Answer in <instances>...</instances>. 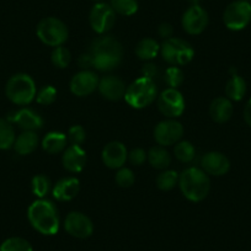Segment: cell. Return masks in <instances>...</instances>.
Returning <instances> with one entry per match:
<instances>
[{"label": "cell", "instance_id": "6da1fadb", "mask_svg": "<svg viewBox=\"0 0 251 251\" xmlns=\"http://www.w3.org/2000/svg\"><path fill=\"white\" fill-rule=\"evenodd\" d=\"M31 226L43 235H54L59 230V216L54 204L45 199L33 202L27 211Z\"/></svg>", "mask_w": 251, "mask_h": 251}, {"label": "cell", "instance_id": "7a4b0ae2", "mask_svg": "<svg viewBox=\"0 0 251 251\" xmlns=\"http://www.w3.org/2000/svg\"><path fill=\"white\" fill-rule=\"evenodd\" d=\"M178 186L183 196L192 202H201L208 196L211 180L200 168H187L178 175Z\"/></svg>", "mask_w": 251, "mask_h": 251}, {"label": "cell", "instance_id": "3957f363", "mask_svg": "<svg viewBox=\"0 0 251 251\" xmlns=\"http://www.w3.org/2000/svg\"><path fill=\"white\" fill-rule=\"evenodd\" d=\"M6 96L11 102L16 105H28L33 99H36L37 88L35 80L28 74H15L6 83Z\"/></svg>", "mask_w": 251, "mask_h": 251}, {"label": "cell", "instance_id": "277c9868", "mask_svg": "<svg viewBox=\"0 0 251 251\" xmlns=\"http://www.w3.org/2000/svg\"><path fill=\"white\" fill-rule=\"evenodd\" d=\"M156 85L154 80L141 76L127 88L126 102L133 108H144L151 105L156 98Z\"/></svg>", "mask_w": 251, "mask_h": 251}, {"label": "cell", "instance_id": "5b68a950", "mask_svg": "<svg viewBox=\"0 0 251 251\" xmlns=\"http://www.w3.org/2000/svg\"><path fill=\"white\" fill-rule=\"evenodd\" d=\"M161 57L171 66H185L192 60L195 50L192 46L185 40L177 37H170L160 46Z\"/></svg>", "mask_w": 251, "mask_h": 251}, {"label": "cell", "instance_id": "8992f818", "mask_svg": "<svg viewBox=\"0 0 251 251\" xmlns=\"http://www.w3.org/2000/svg\"><path fill=\"white\" fill-rule=\"evenodd\" d=\"M36 32H37V37L45 45L50 46V47L63 46V43L68 40L69 35L66 24L53 16L42 19L38 23Z\"/></svg>", "mask_w": 251, "mask_h": 251}, {"label": "cell", "instance_id": "52a82bcc", "mask_svg": "<svg viewBox=\"0 0 251 251\" xmlns=\"http://www.w3.org/2000/svg\"><path fill=\"white\" fill-rule=\"evenodd\" d=\"M223 21L231 31L245 28L251 21V4L248 0H236L230 3L224 10Z\"/></svg>", "mask_w": 251, "mask_h": 251}, {"label": "cell", "instance_id": "ba28073f", "mask_svg": "<svg viewBox=\"0 0 251 251\" xmlns=\"http://www.w3.org/2000/svg\"><path fill=\"white\" fill-rule=\"evenodd\" d=\"M90 26L95 32L103 35L113 27L116 23V13L110 4L96 3L89 15Z\"/></svg>", "mask_w": 251, "mask_h": 251}, {"label": "cell", "instance_id": "9c48e42d", "mask_svg": "<svg viewBox=\"0 0 251 251\" xmlns=\"http://www.w3.org/2000/svg\"><path fill=\"white\" fill-rule=\"evenodd\" d=\"M158 108L168 118L180 117L185 111V99L177 89L168 88L159 95Z\"/></svg>", "mask_w": 251, "mask_h": 251}, {"label": "cell", "instance_id": "30bf717a", "mask_svg": "<svg viewBox=\"0 0 251 251\" xmlns=\"http://www.w3.org/2000/svg\"><path fill=\"white\" fill-rule=\"evenodd\" d=\"M183 136V127L180 122L169 118L161 121L154 129V139L159 146L168 147L176 144L181 141Z\"/></svg>", "mask_w": 251, "mask_h": 251}, {"label": "cell", "instance_id": "8fae6325", "mask_svg": "<svg viewBox=\"0 0 251 251\" xmlns=\"http://www.w3.org/2000/svg\"><path fill=\"white\" fill-rule=\"evenodd\" d=\"M209 18L207 11L200 5H191L183 13L182 28L188 35H200L208 26Z\"/></svg>", "mask_w": 251, "mask_h": 251}, {"label": "cell", "instance_id": "7c38bea8", "mask_svg": "<svg viewBox=\"0 0 251 251\" xmlns=\"http://www.w3.org/2000/svg\"><path fill=\"white\" fill-rule=\"evenodd\" d=\"M64 229L74 238L86 239L93 234L94 224L91 219L81 212H71L64 221Z\"/></svg>", "mask_w": 251, "mask_h": 251}, {"label": "cell", "instance_id": "4fadbf2b", "mask_svg": "<svg viewBox=\"0 0 251 251\" xmlns=\"http://www.w3.org/2000/svg\"><path fill=\"white\" fill-rule=\"evenodd\" d=\"M99 85V78L96 73L88 71H81L76 73L71 80V91L75 96L84 98L96 90Z\"/></svg>", "mask_w": 251, "mask_h": 251}, {"label": "cell", "instance_id": "5bb4252c", "mask_svg": "<svg viewBox=\"0 0 251 251\" xmlns=\"http://www.w3.org/2000/svg\"><path fill=\"white\" fill-rule=\"evenodd\" d=\"M103 164L110 169H121L128 159V151L121 142H110L106 144L101 153Z\"/></svg>", "mask_w": 251, "mask_h": 251}, {"label": "cell", "instance_id": "9a60e30c", "mask_svg": "<svg viewBox=\"0 0 251 251\" xmlns=\"http://www.w3.org/2000/svg\"><path fill=\"white\" fill-rule=\"evenodd\" d=\"M202 170L213 176L226 175L230 169V161L219 151H209L204 154L201 160Z\"/></svg>", "mask_w": 251, "mask_h": 251}, {"label": "cell", "instance_id": "2e32d148", "mask_svg": "<svg viewBox=\"0 0 251 251\" xmlns=\"http://www.w3.org/2000/svg\"><path fill=\"white\" fill-rule=\"evenodd\" d=\"M62 164L69 173H80L86 164V153L81 146L71 144L63 151Z\"/></svg>", "mask_w": 251, "mask_h": 251}, {"label": "cell", "instance_id": "e0dca14e", "mask_svg": "<svg viewBox=\"0 0 251 251\" xmlns=\"http://www.w3.org/2000/svg\"><path fill=\"white\" fill-rule=\"evenodd\" d=\"M99 91L105 99L111 101H117L125 98L126 85L120 78L115 75H106L99 80Z\"/></svg>", "mask_w": 251, "mask_h": 251}, {"label": "cell", "instance_id": "ac0fdd59", "mask_svg": "<svg viewBox=\"0 0 251 251\" xmlns=\"http://www.w3.org/2000/svg\"><path fill=\"white\" fill-rule=\"evenodd\" d=\"M9 121H13L14 123L20 127L24 131H37L42 128L43 120L37 112H35L31 108H21L18 112L14 113L11 117H9Z\"/></svg>", "mask_w": 251, "mask_h": 251}, {"label": "cell", "instance_id": "d6986e66", "mask_svg": "<svg viewBox=\"0 0 251 251\" xmlns=\"http://www.w3.org/2000/svg\"><path fill=\"white\" fill-rule=\"evenodd\" d=\"M79 190H80V182H79L78 178L64 177L57 181V183L53 186L52 194L55 200L66 202L76 197V195L79 194Z\"/></svg>", "mask_w": 251, "mask_h": 251}, {"label": "cell", "instance_id": "ffe728a7", "mask_svg": "<svg viewBox=\"0 0 251 251\" xmlns=\"http://www.w3.org/2000/svg\"><path fill=\"white\" fill-rule=\"evenodd\" d=\"M90 54L115 55L122 58V45L112 36H101L91 43Z\"/></svg>", "mask_w": 251, "mask_h": 251}, {"label": "cell", "instance_id": "44dd1931", "mask_svg": "<svg viewBox=\"0 0 251 251\" xmlns=\"http://www.w3.org/2000/svg\"><path fill=\"white\" fill-rule=\"evenodd\" d=\"M233 112V103L228 98H224V96L214 99L209 106V115L212 120L217 123H226V121L230 120Z\"/></svg>", "mask_w": 251, "mask_h": 251}, {"label": "cell", "instance_id": "7402d4cb", "mask_svg": "<svg viewBox=\"0 0 251 251\" xmlns=\"http://www.w3.org/2000/svg\"><path fill=\"white\" fill-rule=\"evenodd\" d=\"M38 146V136L33 131H25L15 139L14 149L20 155H28L33 153Z\"/></svg>", "mask_w": 251, "mask_h": 251}, {"label": "cell", "instance_id": "603a6c76", "mask_svg": "<svg viewBox=\"0 0 251 251\" xmlns=\"http://www.w3.org/2000/svg\"><path fill=\"white\" fill-rule=\"evenodd\" d=\"M68 143V137L60 132H50L45 136L42 141L43 151L48 154H58L64 151Z\"/></svg>", "mask_w": 251, "mask_h": 251}, {"label": "cell", "instance_id": "cb8c5ba5", "mask_svg": "<svg viewBox=\"0 0 251 251\" xmlns=\"http://www.w3.org/2000/svg\"><path fill=\"white\" fill-rule=\"evenodd\" d=\"M147 159H148L149 164L153 168L159 169V170H164L168 168L171 163V156L169 151H166L165 147L163 146H154L149 149L147 153Z\"/></svg>", "mask_w": 251, "mask_h": 251}, {"label": "cell", "instance_id": "d4e9b609", "mask_svg": "<svg viewBox=\"0 0 251 251\" xmlns=\"http://www.w3.org/2000/svg\"><path fill=\"white\" fill-rule=\"evenodd\" d=\"M248 86L244 78L239 75H233L226 85V95L230 101H240L245 96Z\"/></svg>", "mask_w": 251, "mask_h": 251}, {"label": "cell", "instance_id": "484cf974", "mask_svg": "<svg viewBox=\"0 0 251 251\" xmlns=\"http://www.w3.org/2000/svg\"><path fill=\"white\" fill-rule=\"evenodd\" d=\"M160 52V46L154 38L146 37L136 46V54L142 60H151Z\"/></svg>", "mask_w": 251, "mask_h": 251}, {"label": "cell", "instance_id": "4316f807", "mask_svg": "<svg viewBox=\"0 0 251 251\" xmlns=\"http://www.w3.org/2000/svg\"><path fill=\"white\" fill-rule=\"evenodd\" d=\"M90 54V53H89ZM91 57V67L100 72H108L117 68L120 66L121 57L115 55H103V54H90Z\"/></svg>", "mask_w": 251, "mask_h": 251}, {"label": "cell", "instance_id": "83f0119b", "mask_svg": "<svg viewBox=\"0 0 251 251\" xmlns=\"http://www.w3.org/2000/svg\"><path fill=\"white\" fill-rule=\"evenodd\" d=\"M15 131L9 120H0V149H5L14 147L15 143Z\"/></svg>", "mask_w": 251, "mask_h": 251}, {"label": "cell", "instance_id": "f1b7e54d", "mask_svg": "<svg viewBox=\"0 0 251 251\" xmlns=\"http://www.w3.org/2000/svg\"><path fill=\"white\" fill-rule=\"evenodd\" d=\"M174 154H175L176 159L180 160L181 163H191L196 156V149L191 142L181 141L175 144Z\"/></svg>", "mask_w": 251, "mask_h": 251}, {"label": "cell", "instance_id": "f546056e", "mask_svg": "<svg viewBox=\"0 0 251 251\" xmlns=\"http://www.w3.org/2000/svg\"><path fill=\"white\" fill-rule=\"evenodd\" d=\"M110 5L116 14L123 16H131L138 10L137 0H110Z\"/></svg>", "mask_w": 251, "mask_h": 251}, {"label": "cell", "instance_id": "4dcf8cb0", "mask_svg": "<svg viewBox=\"0 0 251 251\" xmlns=\"http://www.w3.org/2000/svg\"><path fill=\"white\" fill-rule=\"evenodd\" d=\"M178 182V174L174 170H165L156 177V186L161 191H170Z\"/></svg>", "mask_w": 251, "mask_h": 251}, {"label": "cell", "instance_id": "1f68e13d", "mask_svg": "<svg viewBox=\"0 0 251 251\" xmlns=\"http://www.w3.org/2000/svg\"><path fill=\"white\" fill-rule=\"evenodd\" d=\"M50 60H52L53 66L57 67V68H67L72 60L71 52L66 47L58 46V47H54V50H53L52 54H50Z\"/></svg>", "mask_w": 251, "mask_h": 251}, {"label": "cell", "instance_id": "d6a6232c", "mask_svg": "<svg viewBox=\"0 0 251 251\" xmlns=\"http://www.w3.org/2000/svg\"><path fill=\"white\" fill-rule=\"evenodd\" d=\"M0 251H33L32 246L23 238H9L0 245Z\"/></svg>", "mask_w": 251, "mask_h": 251}, {"label": "cell", "instance_id": "836d02e7", "mask_svg": "<svg viewBox=\"0 0 251 251\" xmlns=\"http://www.w3.org/2000/svg\"><path fill=\"white\" fill-rule=\"evenodd\" d=\"M32 192L35 196H37L38 199H45L46 195L48 194L50 188V181L47 176L45 175H36L32 178Z\"/></svg>", "mask_w": 251, "mask_h": 251}, {"label": "cell", "instance_id": "e575fe53", "mask_svg": "<svg viewBox=\"0 0 251 251\" xmlns=\"http://www.w3.org/2000/svg\"><path fill=\"white\" fill-rule=\"evenodd\" d=\"M164 80L168 84L169 88L171 89H177L178 86L182 84L183 81V73L178 67H170L165 71V76H164Z\"/></svg>", "mask_w": 251, "mask_h": 251}, {"label": "cell", "instance_id": "d590c367", "mask_svg": "<svg viewBox=\"0 0 251 251\" xmlns=\"http://www.w3.org/2000/svg\"><path fill=\"white\" fill-rule=\"evenodd\" d=\"M55 99H57V90L52 85L42 86L36 94V101L43 106L50 105V103L54 102Z\"/></svg>", "mask_w": 251, "mask_h": 251}, {"label": "cell", "instance_id": "8d00e7d4", "mask_svg": "<svg viewBox=\"0 0 251 251\" xmlns=\"http://www.w3.org/2000/svg\"><path fill=\"white\" fill-rule=\"evenodd\" d=\"M116 183H117L120 187L123 188H127V187H131L132 185L136 181V176H134L133 171L128 168H121L118 169L117 174H116Z\"/></svg>", "mask_w": 251, "mask_h": 251}, {"label": "cell", "instance_id": "74e56055", "mask_svg": "<svg viewBox=\"0 0 251 251\" xmlns=\"http://www.w3.org/2000/svg\"><path fill=\"white\" fill-rule=\"evenodd\" d=\"M86 139V132L81 126H73L68 132V141L75 146H81Z\"/></svg>", "mask_w": 251, "mask_h": 251}, {"label": "cell", "instance_id": "f35d334b", "mask_svg": "<svg viewBox=\"0 0 251 251\" xmlns=\"http://www.w3.org/2000/svg\"><path fill=\"white\" fill-rule=\"evenodd\" d=\"M128 159L133 165H143L144 161L147 160V153L144 149L142 148H134L132 149L131 153L128 154Z\"/></svg>", "mask_w": 251, "mask_h": 251}, {"label": "cell", "instance_id": "ab89813d", "mask_svg": "<svg viewBox=\"0 0 251 251\" xmlns=\"http://www.w3.org/2000/svg\"><path fill=\"white\" fill-rule=\"evenodd\" d=\"M156 75H158V68H156V66L153 64V63H147L146 66L142 68V76H144V78L154 80V78Z\"/></svg>", "mask_w": 251, "mask_h": 251}, {"label": "cell", "instance_id": "60d3db41", "mask_svg": "<svg viewBox=\"0 0 251 251\" xmlns=\"http://www.w3.org/2000/svg\"><path fill=\"white\" fill-rule=\"evenodd\" d=\"M173 32H174L173 26H171L170 24L163 23L160 26H159V35H160L163 38H165V40L170 38L171 36H173Z\"/></svg>", "mask_w": 251, "mask_h": 251}, {"label": "cell", "instance_id": "b9f144b4", "mask_svg": "<svg viewBox=\"0 0 251 251\" xmlns=\"http://www.w3.org/2000/svg\"><path fill=\"white\" fill-rule=\"evenodd\" d=\"M244 120H245L246 125L251 128V99H249L245 107H244Z\"/></svg>", "mask_w": 251, "mask_h": 251}, {"label": "cell", "instance_id": "7bdbcfd3", "mask_svg": "<svg viewBox=\"0 0 251 251\" xmlns=\"http://www.w3.org/2000/svg\"><path fill=\"white\" fill-rule=\"evenodd\" d=\"M190 1H191V3H192V5H199L200 0H190Z\"/></svg>", "mask_w": 251, "mask_h": 251}, {"label": "cell", "instance_id": "ee69618b", "mask_svg": "<svg viewBox=\"0 0 251 251\" xmlns=\"http://www.w3.org/2000/svg\"><path fill=\"white\" fill-rule=\"evenodd\" d=\"M95 1H101V0H95Z\"/></svg>", "mask_w": 251, "mask_h": 251}]
</instances>
